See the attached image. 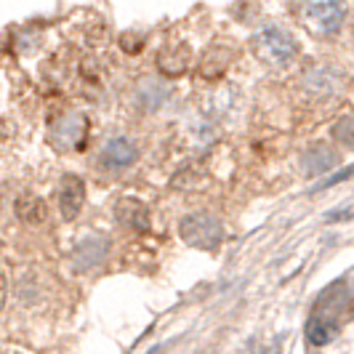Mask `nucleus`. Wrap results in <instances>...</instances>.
<instances>
[{"mask_svg": "<svg viewBox=\"0 0 354 354\" xmlns=\"http://www.w3.org/2000/svg\"><path fill=\"white\" fill-rule=\"evenodd\" d=\"M344 19H346V3L344 0H304L301 21L312 35H336L341 24H344Z\"/></svg>", "mask_w": 354, "mask_h": 354, "instance_id": "nucleus-1", "label": "nucleus"}, {"mask_svg": "<svg viewBox=\"0 0 354 354\" xmlns=\"http://www.w3.org/2000/svg\"><path fill=\"white\" fill-rule=\"evenodd\" d=\"M253 48H256V56L264 64H269V67H285L296 56V40L288 35L285 30H280V27L266 24L253 37Z\"/></svg>", "mask_w": 354, "mask_h": 354, "instance_id": "nucleus-2", "label": "nucleus"}, {"mask_svg": "<svg viewBox=\"0 0 354 354\" xmlns=\"http://www.w3.org/2000/svg\"><path fill=\"white\" fill-rule=\"evenodd\" d=\"M181 237L192 248H218V243H221V224L213 216H208V213H195V216H187L181 221Z\"/></svg>", "mask_w": 354, "mask_h": 354, "instance_id": "nucleus-3", "label": "nucleus"}, {"mask_svg": "<svg viewBox=\"0 0 354 354\" xmlns=\"http://www.w3.org/2000/svg\"><path fill=\"white\" fill-rule=\"evenodd\" d=\"M56 197H59V211H62V216L70 221V218H75V216L80 213V208H83L86 187H83V181H80L77 176H64L62 178V184H59Z\"/></svg>", "mask_w": 354, "mask_h": 354, "instance_id": "nucleus-4", "label": "nucleus"}, {"mask_svg": "<svg viewBox=\"0 0 354 354\" xmlns=\"http://www.w3.org/2000/svg\"><path fill=\"white\" fill-rule=\"evenodd\" d=\"M136 158H139V149L133 147V142H128V139H112V142H106L104 149L99 152V162H102L104 168H112V171L133 165Z\"/></svg>", "mask_w": 354, "mask_h": 354, "instance_id": "nucleus-5", "label": "nucleus"}, {"mask_svg": "<svg viewBox=\"0 0 354 354\" xmlns=\"http://www.w3.org/2000/svg\"><path fill=\"white\" fill-rule=\"evenodd\" d=\"M336 160H338L336 152H333L328 144H317V147H312L301 158L304 174H306V176H319V174H325L328 168H333Z\"/></svg>", "mask_w": 354, "mask_h": 354, "instance_id": "nucleus-6", "label": "nucleus"}, {"mask_svg": "<svg viewBox=\"0 0 354 354\" xmlns=\"http://www.w3.org/2000/svg\"><path fill=\"white\" fill-rule=\"evenodd\" d=\"M115 216L118 221H123L133 230H147L149 227V218H147V208L136 200H120L118 208H115Z\"/></svg>", "mask_w": 354, "mask_h": 354, "instance_id": "nucleus-7", "label": "nucleus"}, {"mask_svg": "<svg viewBox=\"0 0 354 354\" xmlns=\"http://www.w3.org/2000/svg\"><path fill=\"white\" fill-rule=\"evenodd\" d=\"M17 216L21 218V221H27V224H37V221L46 218V205H43L40 197L24 195L17 203Z\"/></svg>", "mask_w": 354, "mask_h": 354, "instance_id": "nucleus-8", "label": "nucleus"}, {"mask_svg": "<svg viewBox=\"0 0 354 354\" xmlns=\"http://www.w3.org/2000/svg\"><path fill=\"white\" fill-rule=\"evenodd\" d=\"M83 131H86V120L83 118H70V120H64V123L59 125V142L62 147H67V144H83ZM56 142V144H59Z\"/></svg>", "mask_w": 354, "mask_h": 354, "instance_id": "nucleus-9", "label": "nucleus"}, {"mask_svg": "<svg viewBox=\"0 0 354 354\" xmlns=\"http://www.w3.org/2000/svg\"><path fill=\"white\" fill-rule=\"evenodd\" d=\"M333 336H336V325H333L330 319L322 317V315H317V317L312 319V325H309V338H312L315 344H328Z\"/></svg>", "mask_w": 354, "mask_h": 354, "instance_id": "nucleus-10", "label": "nucleus"}, {"mask_svg": "<svg viewBox=\"0 0 354 354\" xmlns=\"http://www.w3.org/2000/svg\"><path fill=\"white\" fill-rule=\"evenodd\" d=\"M333 136L338 142H344L346 147H354V118H346L333 128Z\"/></svg>", "mask_w": 354, "mask_h": 354, "instance_id": "nucleus-11", "label": "nucleus"}, {"mask_svg": "<svg viewBox=\"0 0 354 354\" xmlns=\"http://www.w3.org/2000/svg\"><path fill=\"white\" fill-rule=\"evenodd\" d=\"M3 301H6V277L0 274V306H3Z\"/></svg>", "mask_w": 354, "mask_h": 354, "instance_id": "nucleus-12", "label": "nucleus"}]
</instances>
